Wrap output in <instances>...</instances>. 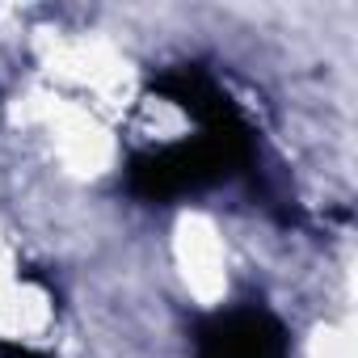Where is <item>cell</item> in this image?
Returning a JSON list of instances; mask_svg holds the SVG:
<instances>
[{"instance_id":"6da1fadb","label":"cell","mask_w":358,"mask_h":358,"mask_svg":"<svg viewBox=\"0 0 358 358\" xmlns=\"http://www.w3.org/2000/svg\"><path fill=\"white\" fill-rule=\"evenodd\" d=\"M215 358H278V341L262 329L257 316H241L215 333Z\"/></svg>"}]
</instances>
